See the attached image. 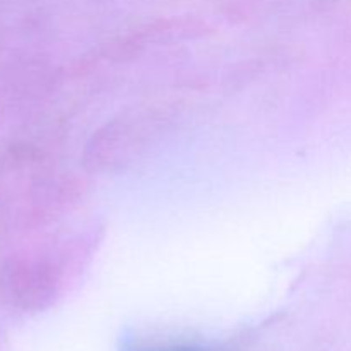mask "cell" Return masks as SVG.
Returning <instances> with one entry per match:
<instances>
[{
    "label": "cell",
    "instance_id": "6da1fadb",
    "mask_svg": "<svg viewBox=\"0 0 351 351\" xmlns=\"http://www.w3.org/2000/svg\"><path fill=\"white\" fill-rule=\"evenodd\" d=\"M130 351H199L195 348H184V346H171V348H161V346H158V348H151V346H134Z\"/></svg>",
    "mask_w": 351,
    "mask_h": 351
}]
</instances>
